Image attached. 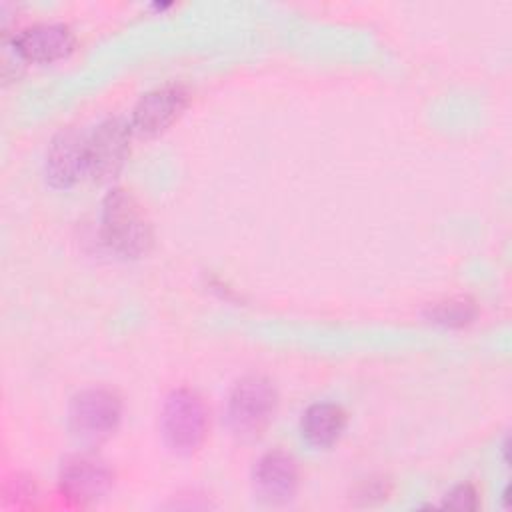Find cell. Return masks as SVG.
Masks as SVG:
<instances>
[{
    "label": "cell",
    "instance_id": "obj_1",
    "mask_svg": "<svg viewBox=\"0 0 512 512\" xmlns=\"http://www.w3.org/2000/svg\"><path fill=\"white\" fill-rule=\"evenodd\" d=\"M100 232L104 244L126 258L144 256L154 240L142 206L124 188H112L104 196Z\"/></svg>",
    "mask_w": 512,
    "mask_h": 512
},
{
    "label": "cell",
    "instance_id": "obj_2",
    "mask_svg": "<svg viewBox=\"0 0 512 512\" xmlns=\"http://www.w3.org/2000/svg\"><path fill=\"white\" fill-rule=\"evenodd\" d=\"M278 404L274 384L260 374L240 378L226 402V422L240 438H256L270 424Z\"/></svg>",
    "mask_w": 512,
    "mask_h": 512
},
{
    "label": "cell",
    "instance_id": "obj_3",
    "mask_svg": "<svg viewBox=\"0 0 512 512\" xmlns=\"http://www.w3.org/2000/svg\"><path fill=\"white\" fill-rule=\"evenodd\" d=\"M162 436L174 454H194L208 430V412L202 398L190 388L172 390L162 406Z\"/></svg>",
    "mask_w": 512,
    "mask_h": 512
},
{
    "label": "cell",
    "instance_id": "obj_4",
    "mask_svg": "<svg viewBox=\"0 0 512 512\" xmlns=\"http://www.w3.org/2000/svg\"><path fill=\"white\" fill-rule=\"evenodd\" d=\"M122 402L108 388H84L72 396L68 406V428L86 444L106 440L120 422Z\"/></svg>",
    "mask_w": 512,
    "mask_h": 512
},
{
    "label": "cell",
    "instance_id": "obj_5",
    "mask_svg": "<svg viewBox=\"0 0 512 512\" xmlns=\"http://www.w3.org/2000/svg\"><path fill=\"white\" fill-rule=\"evenodd\" d=\"M130 124L108 118L88 136V172L94 180H112L124 166L130 150Z\"/></svg>",
    "mask_w": 512,
    "mask_h": 512
},
{
    "label": "cell",
    "instance_id": "obj_6",
    "mask_svg": "<svg viewBox=\"0 0 512 512\" xmlns=\"http://www.w3.org/2000/svg\"><path fill=\"white\" fill-rule=\"evenodd\" d=\"M110 466L96 454H74L68 456L58 474L62 494L78 504H88L102 498L112 486Z\"/></svg>",
    "mask_w": 512,
    "mask_h": 512
},
{
    "label": "cell",
    "instance_id": "obj_7",
    "mask_svg": "<svg viewBox=\"0 0 512 512\" xmlns=\"http://www.w3.org/2000/svg\"><path fill=\"white\" fill-rule=\"evenodd\" d=\"M84 172H88V136L78 128L60 130L46 150V178L56 188H68Z\"/></svg>",
    "mask_w": 512,
    "mask_h": 512
},
{
    "label": "cell",
    "instance_id": "obj_8",
    "mask_svg": "<svg viewBox=\"0 0 512 512\" xmlns=\"http://www.w3.org/2000/svg\"><path fill=\"white\" fill-rule=\"evenodd\" d=\"M298 478V464L294 456L284 450L262 454L252 472L254 492L266 504H284L292 500L298 490Z\"/></svg>",
    "mask_w": 512,
    "mask_h": 512
},
{
    "label": "cell",
    "instance_id": "obj_9",
    "mask_svg": "<svg viewBox=\"0 0 512 512\" xmlns=\"http://www.w3.org/2000/svg\"><path fill=\"white\" fill-rule=\"evenodd\" d=\"M186 106L188 90L182 84L158 86L136 102L130 126L140 134H158L168 128Z\"/></svg>",
    "mask_w": 512,
    "mask_h": 512
},
{
    "label": "cell",
    "instance_id": "obj_10",
    "mask_svg": "<svg viewBox=\"0 0 512 512\" xmlns=\"http://www.w3.org/2000/svg\"><path fill=\"white\" fill-rule=\"evenodd\" d=\"M18 56L32 62H52L72 52L74 32L62 22H40L22 28L12 38Z\"/></svg>",
    "mask_w": 512,
    "mask_h": 512
},
{
    "label": "cell",
    "instance_id": "obj_11",
    "mask_svg": "<svg viewBox=\"0 0 512 512\" xmlns=\"http://www.w3.org/2000/svg\"><path fill=\"white\" fill-rule=\"evenodd\" d=\"M346 428V412L334 402L310 404L300 420L302 438L316 448L332 446Z\"/></svg>",
    "mask_w": 512,
    "mask_h": 512
},
{
    "label": "cell",
    "instance_id": "obj_12",
    "mask_svg": "<svg viewBox=\"0 0 512 512\" xmlns=\"http://www.w3.org/2000/svg\"><path fill=\"white\" fill-rule=\"evenodd\" d=\"M474 316H476V306L470 298H464V296L436 302L426 310V318L430 322L448 326V328H460L464 324H470Z\"/></svg>",
    "mask_w": 512,
    "mask_h": 512
},
{
    "label": "cell",
    "instance_id": "obj_13",
    "mask_svg": "<svg viewBox=\"0 0 512 512\" xmlns=\"http://www.w3.org/2000/svg\"><path fill=\"white\" fill-rule=\"evenodd\" d=\"M442 504L448 508H456V510H476L478 508V492L470 484H460V486H454L446 494Z\"/></svg>",
    "mask_w": 512,
    "mask_h": 512
}]
</instances>
